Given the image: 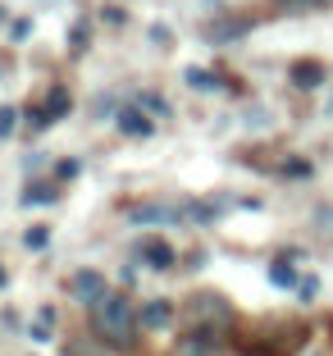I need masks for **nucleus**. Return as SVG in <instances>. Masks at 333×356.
<instances>
[{
  "label": "nucleus",
  "instance_id": "nucleus-1",
  "mask_svg": "<svg viewBox=\"0 0 333 356\" xmlns=\"http://www.w3.org/2000/svg\"><path fill=\"white\" fill-rule=\"evenodd\" d=\"M137 311H133V302L128 297H119V293H110L101 306H96V338L101 343H110V347H133V338H137Z\"/></svg>",
  "mask_w": 333,
  "mask_h": 356
},
{
  "label": "nucleus",
  "instance_id": "nucleus-2",
  "mask_svg": "<svg viewBox=\"0 0 333 356\" xmlns=\"http://www.w3.org/2000/svg\"><path fill=\"white\" fill-rule=\"evenodd\" d=\"M69 293L78 297V302H87V306H101L105 297H110V288H105V274L101 270H78L69 279Z\"/></svg>",
  "mask_w": 333,
  "mask_h": 356
},
{
  "label": "nucleus",
  "instance_id": "nucleus-3",
  "mask_svg": "<svg viewBox=\"0 0 333 356\" xmlns=\"http://www.w3.org/2000/svg\"><path fill=\"white\" fill-rule=\"evenodd\" d=\"M251 32V19H242V14H229V19H215L206 28V42L210 46H229V42H238V37H247Z\"/></svg>",
  "mask_w": 333,
  "mask_h": 356
},
{
  "label": "nucleus",
  "instance_id": "nucleus-4",
  "mask_svg": "<svg viewBox=\"0 0 333 356\" xmlns=\"http://www.w3.org/2000/svg\"><path fill=\"white\" fill-rule=\"evenodd\" d=\"M288 74H292V87H302V92H315V87H324L329 69H324L320 60H297Z\"/></svg>",
  "mask_w": 333,
  "mask_h": 356
},
{
  "label": "nucleus",
  "instance_id": "nucleus-5",
  "mask_svg": "<svg viewBox=\"0 0 333 356\" xmlns=\"http://www.w3.org/2000/svg\"><path fill=\"white\" fill-rule=\"evenodd\" d=\"M137 325H142V329H151V334H160V329H169V325H174V306H169V302H160V297H156V302H146L142 311H137Z\"/></svg>",
  "mask_w": 333,
  "mask_h": 356
},
{
  "label": "nucleus",
  "instance_id": "nucleus-6",
  "mask_svg": "<svg viewBox=\"0 0 333 356\" xmlns=\"http://www.w3.org/2000/svg\"><path fill=\"white\" fill-rule=\"evenodd\" d=\"M142 256H146V265H151V270H169V265H174V247H169V242H160V238H146L142 242Z\"/></svg>",
  "mask_w": 333,
  "mask_h": 356
},
{
  "label": "nucleus",
  "instance_id": "nucleus-7",
  "mask_svg": "<svg viewBox=\"0 0 333 356\" xmlns=\"http://www.w3.org/2000/svg\"><path fill=\"white\" fill-rule=\"evenodd\" d=\"M197 315H219V320L229 325V320H233V306L224 302V297H210V293H201V297H197Z\"/></svg>",
  "mask_w": 333,
  "mask_h": 356
},
{
  "label": "nucleus",
  "instance_id": "nucleus-8",
  "mask_svg": "<svg viewBox=\"0 0 333 356\" xmlns=\"http://www.w3.org/2000/svg\"><path fill=\"white\" fill-rule=\"evenodd\" d=\"M119 128H124L128 137H151V119L137 115V110H119Z\"/></svg>",
  "mask_w": 333,
  "mask_h": 356
},
{
  "label": "nucleus",
  "instance_id": "nucleus-9",
  "mask_svg": "<svg viewBox=\"0 0 333 356\" xmlns=\"http://www.w3.org/2000/svg\"><path fill=\"white\" fill-rule=\"evenodd\" d=\"M178 356H215V334L210 338H183V343H178Z\"/></svg>",
  "mask_w": 333,
  "mask_h": 356
},
{
  "label": "nucleus",
  "instance_id": "nucleus-10",
  "mask_svg": "<svg viewBox=\"0 0 333 356\" xmlns=\"http://www.w3.org/2000/svg\"><path fill=\"white\" fill-rule=\"evenodd\" d=\"M270 279L279 283V288H292V283H302V279H297V270H292V261H283V256L270 265Z\"/></svg>",
  "mask_w": 333,
  "mask_h": 356
},
{
  "label": "nucleus",
  "instance_id": "nucleus-11",
  "mask_svg": "<svg viewBox=\"0 0 333 356\" xmlns=\"http://www.w3.org/2000/svg\"><path fill=\"white\" fill-rule=\"evenodd\" d=\"M69 92H64V87H55V92L51 96H46V115H51V119H60V115H69Z\"/></svg>",
  "mask_w": 333,
  "mask_h": 356
},
{
  "label": "nucleus",
  "instance_id": "nucleus-12",
  "mask_svg": "<svg viewBox=\"0 0 333 356\" xmlns=\"http://www.w3.org/2000/svg\"><path fill=\"white\" fill-rule=\"evenodd\" d=\"M23 206H51L55 201V188H23Z\"/></svg>",
  "mask_w": 333,
  "mask_h": 356
},
{
  "label": "nucleus",
  "instance_id": "nucleus-13",
  "mask_svg": "<svg viewBox=\"0 0 333 356\" xmlns=\"http://www.w3.org/2000/svg\"><path fill=\"white\" fill-rule=\"evenodd\" d=\"M51 320H55V311H51V306H42V315H37V325H32L28 334L37 338V343H46V338H51Z\"/></svg>",
  "mask_w": 333,
  "mask_h": 356
},
{
  "label": "nucleus",
  "instance_id": "nucleus-14",
  "mask_svg": "<svg viewBox=\"0 0 333 356\" xmlns=\"http://www.w3.org/2000/svg\"><path fill=\"white\" fill-rule=\"evenodd\" d=\"M14 124H19V110L14 105H0V137H10Z\"/></svg>",
  "mask_w": 333,
  "mask_h": 356
},
{
  "label": "nucleus",
  "instance_id": "nucleus-15",
  "mask_svg": "<svg viewBox=\"0 0 333 356\" xmlns=\"http://www.w3.org/2000/svg\"><path fill=\"white\" fill-rule=\"evenodd\" d=\"M315 293H320V279H315V274H306V279L297 283V297H302V302H315Z\"/></svg>",
  "mask_w": 333,
  "mask_h": 356
},
{
  "label": "nucleus",
  "instance_id": "nucleus-16",
  "mask_svg": "<svg viewBox=\"0 0 333 356\" xmlns=\"http://www.w3.org/2000/svg\"><path fill=\"white\" fill-rule=\"evenodd\" d=\"M320 0H279V10L283 14H306V10H315Z\"/></svg>",
  "mask_w": 333,
  "mask_h": 356
},
{
  "label": "nucleus",
  "instance_id": "nucleus-17",
  "mask_svg": "<svg viewBox=\"0 0 333 356\" xmlns=\"http://www.w3.org/2000/svg\"><path fill=\"white\" fill-rule=\"evenodd\" d=\"M188 83H192V87H219V78L206 74V69H188Z\"/></svg>",
  "mask_w": 333,
  "mask_h": 356
},
{
  "label": "nucleus",
  "instance_id": "nucleus-18",
  "mask_svg": "<svg viewBox=\"0 0 333 356\" xmlns=\"http://www.w3.org/2000/svg\"><path fill=\"white\" fill-rule=\"evenodd\" d=\"M46 238H51L46 229H28L23 233V247H46Z\"/></svg>",
  "mask_w": 333,
  "mask_h": 356
},
{
  "label": "nucleus",
  "instance_id": "nucleus-19",
  "mask_svg": "<svg viewBox=\"0 0 333 356\" xmlns=\"http://www.w3.org/2000/svg\"><path fill=\"white\" fill-rule=\"evenodd\" d=\"M283 174H292V178H306V174H311V165H306V160H288V165H283Z\"/></svg>",
  "mask_w": 333,
  "mask_h": 356
},
{
  "label": "nucleus",
  "instance_id": "nucleus-20",
  "mask_svg": "<svg viewBox=\"0 0 333 356\" xmlns=\"http://www.w3.org/2000/svg\"><path fill=\"white\" fill-rule=\"evenodd\" d=\"M28 32H32V23H28V19H14V28H10L14 42H28Z\"/></svg>",
  "mask_w": 333,
  "mask_h": 356
},
{
  "label": "nucleus",
  "instance_id": "nucleus-21",
  "mask_svg": "<svg viewBox=\"0 0 333 356\" xmlns=\"http://www.w3.org/2000/svg\"><path fill=\"white\" fill-rule=\"evenodd\" d=\"M315 229H320V233H324V229H329V233H333V210H324V206H320V210H315Z\"/></svg>",
  "mask_w": 333,
  "mask_h": 356
},
{
  "label": "nucleus",
  "instance_id": "nucleus-22",
  "mask_svg": "<svg viewBox=\"0 0 333 356\" xmlns=\"http://www.w3.org/2000/svg\"><path fill=\"white\" fill-rule=\"evenodd\" d=\"M78 169H83L78 160H60V165H55V174H60V178H78Z\"/></svg>",
  "mask_w": 333,
  "mask_h": 356
},
{
  "label": "nucleus",
  "instance_id": "nucleus-23",
  "mask_svg": "<svg viewBox=\"0 0 333 356\" xmlns=\"http://www.w3.org/2000/svg\"><path fill=\"white\" fill-rule=\"evenodd\" d=\"M87 46V23H78V28H73V51H83Z\"/></svg>",
  "mask_w": 333,
  "mask_h": 356
},
{
  "label": "nucleus",
  "instance_id": "nucleus-24",
  "mask_svg": "<svg viewBox=\"0 0 333 356\" xmlns=\"http://www.w3.org/2000/svg\"><path fill=\"white\" fill-rule=\"evenodd\" d=\"M142 105H146V110H156V115H169V110H165V101H160V96H142Z\"/></svg>",
  "mask_w": 333,
  "mask_h": 356
},
{
  "label": "nucleus",
  "instance_id": "nucleus-25",
  "mask_svg": "<svg viewBox=\"0 0 333 356\" xmlns=\"http://www.w3.org/2000/svg\"><path fill=\"white\" fill-rule=\"evenodd\" d=\"M0 288H5V270H0Z\"/></svg>",
  "mask_w": 333,
  "mask_h": 356
},
{
  "label": "nucleus",
  "instance_id": "nucleus-26",
  "mask_svg": "<svg viewBox=\"0 0 333 356\" xmlns=\"http://www.w3.org/2000/svg\"><path fill=\"white\" fill-rule=\"evenodd\" d=\"M320 5H329V0H320Z\"/></svg>",
  "mask_w": 333,
  "mask_h": 356
}]
</instances>
